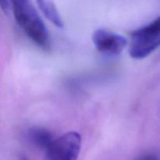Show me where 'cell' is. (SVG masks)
Wrapping results in <instances>:
<instances>
[{"instance_id":"3957f363","label":"cell","mask_w":160,"mask_h":160,"mask_svg":"<svg viewBox=\"0 0 160 160\" xmlns=\"http://www.w3.org/2000/svg\"><path fill=\"white\" fill-rule=\"evenodd\" d=\"M81 147V137L78 133H66L54 139L45 151V160H78Z\"/></svg>"},{"instance_id":"6da1fadb","label":"cell","mask_w":160,"mask_h":160,"mask_svg":"<svg viewBox=\"0 0 160 160\" xmlns=\"http://www.w3.org/2000/svg\"><path fill=\"white\" fill-rule=\"evenodd\" d=\"M17 24L34 43L42 48L50 45L49 34L31 0H9Z\"/></svg>"},{"instance_id":"8992f818","label":"cell","mask_w":160,"mask_h":160,"mask_svg":"<svg viewBox=\"0 0 160 160\" xmlns=\"http://www.w3.org/2000/svg\"><path fill=\"white\" fill-rule=\"evenodd\" d=\"M39 9L48 20H49L55 26L59 28H63V21L56 5L51 0H36Z\"/></svg>"},{"instance_id":"7a4b0ae2","label":"cell","mask_w":160,"mask_h":160,"mask_svg":"<svg viewBox=\"0 0 160 160\" xmlns=\"http://www.w3.org/2000/svg\"><path fill=\"white\" fill-rule=\"evenodd\" d=\"M160 47V17L131 33L129 54L142 59Z\"/></svg>"},{"instance_id":"277c9868","label":"cell","mask_w":160,"mask_h":160,"mask_svg":"<svg viewBox=\"0 0 160 160\" xmlns=\"http://www.w3.org/2000/svg\"><path fill=\"white\" fill-rule=\"evenodd\" d=\"M92 42L99 52L108 56H117L126 47V38L106 29H98L92 34Z\"/></svg>"},{"instance_id":"52a82bcc","label":"cell","mask_w":160,"mask_h":160,"mask_svg":"<svg viewBox=\"0 0 160 160\" xmlns=\"http://www.w3.org/2000/svg\"><path fill=\"white\" fill-rule=\"evenodd\" d=\"M136 160H159V159L154 154H144L139 156Z\"/></svg>"},{"instance_id":"ba28073f","label":"cell","mask_w":160,"mask_h":160,"mask_svg":"<svg viewBox=\"0 0 160 160\" xmlns=\"http://www.w3.org/2000/svg\"><path fill=\"white\" fill-rule=\"evenodd\" d=\"M20 160H29V159H28L25 156H20Z\"/></svg>"},{"instance_id":"5b68a950","label":"cell","mask_w":160,"mask_h":160,"mask_svg":"<svg viewBox=\"0 0 160 160\" xmlns=\"http://www.w3.org/2000/svg\"><path fill=\"white\" fill-rule=\"evenodd\" d=\"M28 136L31 143L37 148L46 151L54 141L51 132L42 128H33L29 130Z\"/></svg>"}]
</instances>
